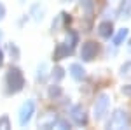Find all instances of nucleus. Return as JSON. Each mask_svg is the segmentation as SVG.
Returning a JSON list of instances; mask_svg holds the SVG:
<instances>
[{
    "instance_id": "f257e3e1",
    "label": "nucleus",
    "mask_w": 131,
    "mask_h": 130,
    "mask_svg": "<svg viewBox=\"0 0 131 130\" xmlns=\"http://www.w3.org/2000/svg\"><path fill=\"white\" fill-rule=\"evenodd\" d=\"M5 95H16L25 88V76L18 67H12L10 65L7 72H5Z\"/></svg>"
},
{
    "instance_id": "f03ea898",
    "label": "nucleus",
    "mask_w": 131,
    "mask_h": 130,
    "mask_svg": "<svg viewBox=\"0 0 131 130\" xmlns=\"http://www.w3.org/2000/svg\"><path fill=\"white\" fill-rule=\"evenodd\" d=\"M77 42H79V35H77V32L68 30V33H67L65 40L56 44L52 58H54V60H63V58H67L68 55H72V53H73L75 46H77Z\"/></svg>"
},
{
    "instance_id": "7ed1b4c3",
    "label": "nucleus",
    "mask_w": 131,
    "mask_h": 130,
    "mask_svg": "<svg viewBox=\"0 0 131 130\" xmlns=\"http://www.w3.org/2000/svg\"><path fill=\"white\" fill-rule=\"evenodd\" d=\"M107 128H112V130H121V128H129L131 127V116L122 109H115L112 112L110 120L107 121L105 125Z\"/></svg>"
},
{
    "instance_id": "20e7f679",
    "label": "nucleus",
    "mask_w": 131,
    "mask_h": 130,
    "mask_svg": "<svg viewBox=\"0 0 131 130\" xmlns=\"http://www.w3.org/2000/svg\"><path fill=\"white\" fill-rule=\"evenodd\" d=\"M108 107H110V97H108L107 93H100V95L96 97L94 106H93V118L96 121H101L107 116Z\"/></svg>"
},
{
    "instance_id": "39448f33",
    "label": "nucleus",
    "mask_w": 131,
    "mask_h": 130,
    "mask_svg": "<svg viewBox=\"0 0 131 130\" xmlns=\"http://www.w3.org/2000/svg\"><path fill=\"white\" fill-rule=\"evenodd\" d=\"M33 114H35V102H33V100L23 102L21 107H19V112H18V120H19L21 127H26V125L30 123Z\"/></svg>"
},
{
    "instance_id": "423d86ee",
    "label": "nucleus",
    "mask_w": 131,
    "mask_h": 130,
    "mask_svg": "<svg viewBox=\"0 0 131 130\" xmlns=\"http://www.w3.org/2000/svg\"><path fill=\"white\" fill-rule=\"evenodd\" d=\"M98 44L94 40H86L82 42V48H81V58L82 62H93L98 55Z\"/></svg>"
},
{
    "instance_id": "0eeeda50",
    "label": "nucleus",
    "mask_w": 131,
    "mask_h": 130,
    "mask_svg": "<svg viewBox=\"0 0 131 130\" xmlns=\"http://www.w3.org/2000/svg\"><path fill=\"white\" fill-rule=\"evenodd\" d=\"M68 114H70V120L75 123V125H79V127H84V125H88V114H86V111L82 106H72L70 111H68Z\"/></svg>"
},
{
    "instance_id": "6e6552de",
    "label": "nucleus",
    "mask_w": 131,
    "mask_h": 130,
    "mask_svg": "<svg viewBox=\"0 0 131 130\" xmlns=\"http://www.w3.org/2000/svg\"><path fill=\"white\" fill-rule=\"evenodd\" d=\"M58 114L56 112H52V111H47V112H44L40 118H39V128H54L56 127V123H58Z\"/></svg>"
},
{
    "instance_id": "1a4fd4ad",
    "label": "nucleus",
    "mask_w": 131,
    "mask_h": 130,
    "mask_svg": "<svg viewBox=\"0 0 131 130\" xmlns=\"http://www.w3.org/2000/svg\"><path fill=\"white\" fill-rule=\"evenodd\" d=\"M96 30H98V35L101 39H110L114 35V25H112V21H101Z\"/></svg>"
},
{
    "instance_id": "9d476101",
    "label": "nucleus",
    "mask_w": 131,
    "mask_h": 130,
    "mask_svg": "<svg viewBox=\"0 0 131 130\" xmlns=\"http://www.w3.org/2000/svg\"><path fill=\"white\" fill-rule=\"evenodd\" d=\"M68 72H70V76L75 81H84L86 79V70H84V67H82L81 63H70Z\"/></svg>"
},
{
    "instance_id": "9b49d317",
    "label": "nucleus",
    "mask_w": 131,
    "mask_h": 130,
    "mask_svg": "<svg viewBox=\"0 0 131 130\" xmlns=\"http://www.w3.org/2000/svg\"><path fill=\"white\" fill-rule=\"evenodd\" d=\"M119 18H131V0H121L119 4Z\"/></svg>"
},
{
    "instance_id": "f8f14e48",
    "label": "nucleus",
    "mask_w": 131,
    "mask_h": 130,
    "mask_svg": "<svg viewBox=\"0 0 131 130\" xmlns=\"http://www.w3.org/2000/svg\"><path fill=\"white\" fill-rule=\"evenodd\" d=\"M128 35H129V30H128V28H121V30H119L117 33H115V35H114V39H112L114 46H121L122 42L128 39Z\"/></svg>"
},
{
    "instance_id": "ddd939ff",
    "label": "nucleus",
    "mask_w": 131,
    "mask_h": 130,
    "mask_svg": "<svg viewBox=\"0 0 131 130\" xmlns=\"http://www.w3.org/2000/svg\"><path fill=\"white\" fill-rule=\"evenodd\" d=\"M81 7L86 12V16L91 18L94 14V0H81Z\"/></svg>"
},
{
    "instance_id": "4468645a",
    "label": "nucleus",
    "mask_w": 131,
    "mask_h": 130,
    "mask_svg": "<svg viewBox=\"0 0 131 130\" xmlns=\"http://www.w3.org/2000/svg\"><path fill=\"white\" fill-rule=\"evenodd\" d=\"M119 74H121V77H124V79H131V60L122 63L121 69H119Z\"/></svg>"
},
{
    "instance_id": "2eb2a0df",
    "label": "nucleus",
    "mask_w": 131,
    "mask_h": 130,
    "mask_svg": "<svg viewBox=\"0 0 131 130\" xmlns=\"http://www.w3.org/2000/svg\"><path fill=\"white\" fill-rule=\"evenodd\" d=\"M31 16H33V20L35 21H40L42 18H44V9H42L39 4H35V5H31Z\"/></svg>"
},
{
    "instance_id": "dca6fc26",
    "label": "nucleus",
    "mask_w": 131,
    "mask_h": 130,
    "mask_svg": "<svg viewBox=\"0 0 131 130\" xmlns=\"http://www.w3.org/2000/svg\"><path fill=\"white\" fill-rule=\"evenodd\" d=\"M63 76H65V70L61 69V67H54V69H52V72H51V77H52L54 81L63 79Z\"/></svg>"
},
{
    "instance_id": "f3484780",
    "label": "nucleus",
    "mask_w": 131,
    "mask_h": 130,
    "mask_svg": "<svg viewBox=\"0 0 131 130\" xmlns=\"http://www.w3.org/2000/svg\"><path fill=\"white\" fill-rule=\"evenodd\" d=\"M7 51L10 53V56H14V60H18V58H19V49H18V46H16V44H12V42L7 44Z\"/></svg>"
},
{
    "instance_id": "a211bd4d",
    "label": "nucleus",
    "mask_w": 131,
    "mask_h": 130,
    "mask_svg": "<svg viewBox=\"0 0 131 130\" xmlns=\"http://www.w3.org/2000/svg\"><path fill=\"white\" fill-rule=\"evenodd\" d=\"M47 93H49L51 99H58V97L61 95V88H60V86H56V84H52V86L49 88V91H47Z\"/></svg>"
},
{
    "instance_id": "6ab92c4d",
    "label": "nucleus",
    "mask_w": 131,
    "mask_h": 130,
    "mask_svg": "<svg viewBox=\"0 0 131 130\" xmlns=\"http://www.w3.org/2000/svg\"><path fill=\"white\" fill-rule=\"evenodd\" d=\"M37 81H46V63H40L37 70Z\"/></svg>"
},
{
    "instance_id": "aec40b11",
    "label": "nucleus",
    "mask_w": 131,
    "mask_h": 130,
    "mask_svg": "<svg viewBox=\"0 0 131 130\" xmlns=\"http://www.w3.org/2000/svg\"><path fill=\"white\" fill-rule=\"evenodd\" d=\"M0 128H10V121H9L7 114H2V118H0Z\"/></svg>"
},
{
    "instance_id": "412c9836",
    "label": "nucleus",
    "mask_w": 131,
    "mask_h": 130,
    "mask_svg": "<svg viewBox=\"0 0 131 130\" xmlns=\"http://www.w3.org/2000/svg\"><path fill=\"white\" fill-rule=\"evenodd\" d=\"M54 128H63V130H65V128H70V123H68V120H63V118H60Z\"/></svg>"
},
{
    "instance_id": "4be33fe9",
    "label": "nucleus",
    "mask_w": 131,
    "mask_h": 130,
    "mask_svg": "<svg viewBox=\"0 0 131 130\" xmlns=\"http://www.w3.org/2000/svg\"><path fill=\"white\" fill-rule=\"evenodd\" d=\"M121 91L126 95V97H131V84H124V86L121 88Z\"/></svg>"
},
{
    "instance_id": "5701e85b",
    "label": "nucleus",
    "mask_w": 131,
    "mask_h": 130,
    "mask_svg": "<svg viewBox=\"0 0 131 130\" xmlns=\"http://www.w3.org/2000/svg\"><path fill=\"white\" fill-rule=\"evenodd\" d=\"M5 18V7H4V4H0V20H4Z\"/></svg>"
},
{
    "instance_id": "b1692460",
    "label": "nucleus",
    "mask_w": 131,
    "mask_h": 130,
    "mask_svg": "<svg viewBox=\"0 0 131 130\" xmlns=\"http://www.w3.org/2000/svg\"><path fill=\"white\" fill-rule=\"evenodd\" d=\"M2 63H4V51L0 49V67H2Z\"/></svg>"
},
{
    "instance_id": "393cba45",
    "label": "nucleus",
    "mask_w": 131,
    "mask_h": 130,
    "mask_svg": "<svg viewBox=\"0 0 131 130\" xmlns=\"http://www.w3.org/2000/svg\"><path fill=\"white\" fill-rule=\"evenodd\" d=\"M0 39H2V32H0Z\"/></svg>"
},
{
    "instance_id": "a878e982",
    "label": "nucleus",
    "mask_w": 131,
    "mask_h": 130,
    "mask_svg": "<svg viewBox=\"0 0 131 130\" xmlns=\"http://www.w3.org/2000/svg\"><path fill=\"white\" fill-rule=\"evenodd\" d=\"M129 53H131V46H129Z\"/></svg>"
}]
</instances>
